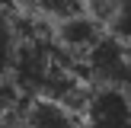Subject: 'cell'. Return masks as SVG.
<instances>
[{"mask_svg":"<svg viewBox=\"0 0 131 128\" xmlns=\"http://www.w3.org/2000/svg\"><path fill=\"white\" fill-rule=\"evenodd\" d=\"M83 77L96 87H122L131 90V45L118 35H102L83 58Z\"/></svg>","mask_w":131,"mask_h":128,"instance_id":"cell-1","label":"cell"},{"mask_svg":"<svg viewBox=\"0 0 131 128\" xmlns=\"http://www.w3.org/2000/svg\"><path fill=\"white\" fill-rule=\"evenodd\" d=\"M83 128H131V90L93 87L83 106Z\"/></svg>","mask_w":131,"mask_h":128,"instance_id":"cell-2","label":"cell"},{"mask_svg":"<svg viewBox=\"0 0 131 128\" xmlns=\"http://www.w3.org/2000/svg\"><path fill=\"white\" fill-rule=\"evenodd\" d=\"M102 35H106V32H102V19L93 16V13L64 16L61 23H58V29H54V42L61 45L67 55H74V58H83Z\"/></svg>","mask_w":131,"mask_h":128,"instance_id":"cell-3","label":"cell"},{"mask_svg":"<svg viewBox=\"0 0 131 128\" xmlns=\"http://www.w3.org/2000/svg\"><path fill=\"white\" fill-rule=\"evenodd\" d=\"M23 128H83V119L77 109L64 106L48 96H35L23 109Z\"/></svg>","mask_w":131,"mask_h":128,"instance_id":"cell-4","label":"cell"},{"mask_svg":"<svg viewBox=\"0 0 131 128\" xmlns=\"http://www.w3.org/2000/svg\"><path fill=\"white\" fill-rule=\"evenodd\" d=\"M19 48H23V32L10 10H0V77H10L16 67Z\"/></svg>","mask_w":131,"mask_h":128,"instance_id":"cell-5","label":"cell"},{"mask_svg":"<svg viewBox=\"0 0 131 128\" xmlns=\"http://www.w3.org/2000/svg\"><path fill=\"white\" fill-rule=\"evenodd\" d=\"M109 32L118 35L122 42L131 45V0H115L112 10H109V19H106Z\"/></svg>","mask_w":131,"mask_h":128,"instance_id":"cell-6","label":"cell"},{"mask_svg":"<svg viewBox=\"0 0 131 128\" xmlns=\"http://www.w3.org/2000/svg\"><path fill=\"white\" fill-rule=\"evenodd\" d=\"M23 102V90L16 87L13 77H0V115H10Z\"/></svg>","mask_w":131,"mask_h":128,"instance_id":"cell-7","label":"cell"}]
</instances>
